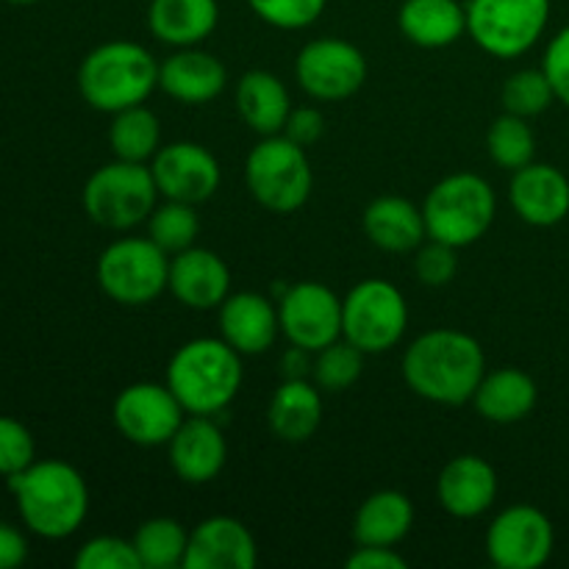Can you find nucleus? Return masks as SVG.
I'll list each match as a JSON object with an SVG mask.
<instances>
[{
	"label": "nucleus",
	"mask_w": 569,
	"mask_h": 569,
	"mask_svg": "<svg viewBox=\"0 0 569 569\" xmlns=\"http://www.w3.org/2000/svg\"><path fill=\"white\" fill-rule=\"evenodd\" d=\"M483 376L487 356L481 342L456 328H433L420 333L403 353L406 387L428 403H472Z\"/></svg>",
	"instance_id": "f257e3e1"
},
{
	"label": "nucleus",
	"mask_w": 569,
	"mask_h": 569,
	"mask_svg": "<svg viewBox=\"0 0 569 569\" xmlns=\"http://www.w3.org/2000/svg\"><path fill=\"white\" fill-rule=\"evenodd\" d=\"M28 531L42 539H67L89 515V487L81 472L61 459L33 461L6 478Z\"/></svg>",
	"instance_id": "f03ea898"
},
{
	"label": "nucleus",
	"mask_w": 569,
	"mask_h": 569,
	"mask_svg": "<svg viewBox=\"0 0 569 569\" xmlns=\"http://www.w3.org/2000/svg\"><path fill=\"white\" fill-rule=\"evenodd\" d=\"M242 359L222 337L192 339L172 353L164 383L187 415L214 417L242 389Z\"/></svg>",
	"instance_id": "7ed1b4c3"
},
{
	"label": "nucleus",
	"mask_w": 569,
	"mask_h": 569,
	"mask_svg": "<svg viewBox=\"0 0 569 569\" xmlns=\"http://www.w3.org/2000/svg\"><path fill=\"white\" fill-rule=\"evenodd\" d=\"M159 89V61L144 44L111 39L83 56L78 67V92L103 114L142 106Z\"/></svg>",
	"instance_id": "20e7f679"
},
{
	"label": "nucleus",
	"mask_w": 569,
	"mask_h": 569,
	"mask_svg": "<svg viewBox=\"0 0 569 569\" xmlns=\"http://www.w3.org/2000/svg\"><path fill=\"white\" fill-rule=\"evenodd\" d=\"M498 214V198L487 178L476 172H453L431 187L422 203L428 239L470 248L487 237Z\"/></svg>",
	"instance_id": "39448f33"
},
{
	"label": "nucleus",
	"mask_w": 569,
	"mask_h": 569,
	"mask_svg": "<svg viewBox=\"0 0 569 569\" xmlns=\"http://www.w3.org/2000/svg\"><path fill=\"white\" fill-rule=\"evenodd\" d=\"M244 181L259 206L272 214H292L311 198L315 172L306 148L295 144L283 133L261 137L244 161Z\"/></svg>",
	"instance_id": "423d86ee"
},
{
	"label": "nucleus",
	"mask_w": 569,
	"mask_h": 569,
	"mask_svg": "<svg viewBox=\"0 0 569 569\" xmlns=\"http://www.w3.org/2000/svg\"><path fill=\"white\" fill-rule=\"evenodd\" d=\"M81 200L89 220L100 228L128 231L148 222L150 211L159 206V187L148 164L114 159L87 178Z\"/></svg>",
	"instance_id": "0eeeda50"
},
{
	"label": "nucleus",
	"mask_w": 569,
	"mask_h": 569,
	"mask_svg": "<svg viewBox=\"0 0 569 569\" xmlns=\"http://www.w3.org/2000/svg\"><path fill=\"white\" fill-rule=\"evenodd\" d=\"M409 328V303L392 281L365 278L342 298V337L370 353L398 348Z\"/></svg>",
	"instance_id": "6e6552de"
},
{
	"label": "nucleus",
	"mask_w": 569,
	"mask_h": 569,
	"mask_svg": "<svg viewBox=\"0 0 569 569\" xmlns=\"http://www.w3.org/2000/svg\"><path fill=\"white\" fill-rule=\"evenodd\" d=\"M98 287L120 306H148L170 281V256L150 237H126L100 253Z\"/></svg>",
	"instance_id": "1a4fd4ad"
},
{
	"label": "nucleus",
	"mask_w": 569,
	"mask_h": 569,
	"mask_svg": "<svg viewBox=\"0 0 569 569\" xmlns=\"http://www.w3.org/2000/svg\"><path fill=\"white\" fill-rule=\"evenodd\" d=\"M550 0H470L467 33L495 59H517L542 39Z\"/></svg>",
	"instance_id": "9d476101"
},
{
	"label": "nucleus",
	"mask_w": 569,
	"mask_h": 569,
	"mask_svg": "<svg viewBox=\"0 0 569 569\" xmlns=\"http://www.w3.org/2000/svg\"><path fill=\"white\" fill-rule=\"evenodd\" d=\"M295 78L315 100H348L365 87L367 59L353 42L339 37L311 39L295 59Z\"/></svg>",
	"instance_id": "9b49d317"
},
{
	"label": "nucleus",
	"mask_w": 569,
	"mask_h": 569,
	"mask_svg": "<svg viewBox=\"0 0 569 569\" xmlns=\"http://www.w3.org/2000/svg\"><path fill=\"white\" fill-rule=\"evenodd\" d=\"M553 548V522L531 503L509 506L487 528V556L500 569H539L548 565Z\"/></svg>",
	"instance_id": "f8f14e48"
},
{
	"label": "nucleus",
	"mask_w": 569,
	"mask_h": 569,
	"mask_svg": "<svg viewBox=\"0 0 569 569\" xmlns=\"http://www.w3.org/2000/svg\"><path fill=\"white\" fill-rule=\"evenodd\" d=\"M281 333L309 353L342 339V298L320 281H300L278 300Z\"/></svg>",
	"instance_id": "ddd939ff"
},
{
	"label": "nucleus",
	"mask_w": 569,
	"mask_h": 569,
	"mask_svg": "<svg viewBox=\"0 0 569 569\" xmlns=\"http://www.w3.org/2000/svg\"><path fill=\"white\" fill-rule=\"evenodd\" d=\"M111 415H114L117 431L139 448L167 445L187 420V411L170 392V387L150 381H139L122 389Z\"/></svg>",
	"instance_id": "4468645a"
},
{
	"label": "nucleus",
	"mask_w": 569,
	"mask_h": 569,
	"mask_svg": "<svg viewBox=\"0 0 569 569\" xmlns=\"http://www.w3.org/2000/svg\"><path fill=\"white\" fill-rule=\"evenodd\" d=\"M150 172L164 200L200 206L220 189V161L198 142H170L150 159Z\"/></svg>",
	"instance_id": "2eb2a0df"
},
{
	"label": "nucleus",
	"mask_w": 569,
	"mask_h": 569,
	"mask_svg": "<svg viewBox=\"0 0 569 569\" xmlns=\"http://www.w3.org/2000/svg\"><path fill=\"white\" fill-rule=\"evenodd\" d=\"M259 565V548L237 517L217 515L189 531L183 569H253Z\"/></svg>",
	"instance_id": "dca6fc26"
},
{
	"label": "nucleus",
	"mask_w": 569,
	"mask_h": 569,
	"mask_svg": "<svg viewBox=\"0 0 569 569\" xmlns=\"http://www.w3.org/2000/svg\"><path fill=\"white\" fill-rule=\"evenodd\" d=\"M509 200L515 214L528 226H559L569 214V178L559 167L531 161L511 176Z\"/></svg>",
	"instance_id": "f3484780"
},
{
	"label": "nucleus",
	"mask_w": 569,
	"mask_h": 569,
	"mask_svg": "<svg viewBox=\"0 0 569 569\" xmlns=\"http://www.w3.org/2000/svg\"><path fill=\"white\" fill-rule=\"evenodd\" d=\"M167 289L181 306L194 311L220 309L231 295V270L209 248H187L170 256V281Z\"/></svg>",
	"instance_id": "a211bd4d"
},
{
	"label": "nucleus",
	"mask_w": 569,
	"mask_h": 569,
	"mask_svg": "<svg viewBox=\"0 0 569 569\" xmlns=\"http://www.w3.org/2000/svg\"><path fill=\"white\" fill-rule=\"evenodd\" d=\"M495 498H498V472L481 456H456L439 472L437 500L456 520H476L487 515Z\"/></svg>",
	"instance_id": "6ab92c4d"
},
{
	"label": "nucleus",
	"mask_w": 569,
	"mask_h": 569,
	"mask_svg": "<svg viewBox=\"0 0 569 569\" xmlns=\"http://www.w3.org/2000/svg\"><path fill=\"white\" fill-rule=\"evenodd\" d=\"M170 467L183 483H209L222 472L228 461V445L220 426L211 417L189 415L167 442Z\"/></svg>",
	"instance_id": "aec40b11"
},
{
	"label": "nucleus",
	"mask_w": 569,
	"mask_h": 569,
	"mask_svg": "<svg viewBox=\"0 0 569 569\" xmlns=\"http://www.w3.org/2000/svg\"><path fill=\"white\" fill-rule=\"evenodd\" d=\"M281 333L278 306L259 292L228 295L220 306V337L239 356H259L276 345Z\"/></svg>",
	"instance_id": "412c9836"
},
{
	"label": "nucleus",
	"mask_w": 569,
	"mask_h": 569,
	"mask_svg": "<svg viewBox=\"0 0 569 569\" xmlns=\"http://www.w3.org/2000/svg\"><path fill=\"white\" fill-rule=\"evenodd\" d=\"M226 64L200 48H178L159 64V89L178 103H211L226 89Z\"/></svg>",
	"instance_id": "4be33fe9"
},
{
	"label": "nucleus",
	"mask_w": 569,
	"mask_h": 569,
	"mask_svg": "<svg viewBox=\"0 0 569 569\" xmlns=\"http://www.w3.org/2000/svg\"><path fill=\"white\" fill-rule=\"evenodd\" d=\"M537 381L520 367H500L487 372L472 395L478 415L495 426H515L537 409Z\"/></svg>",
	"instance_id": "5701e85b"
},
{
	"label": "nucleus",
	"mask_w": 569,
	"mask_h": 569,
	"mask_svg": "<svg viewBox=\"0 0 569 569\" xmlns=\"http://www.w3.org/2000/svg\"><path fill=\"white\" fill-rule=\"evenodd\" d=\"M361 226L367 239L387 253H415L428 239L422 209L400 194H383L372 200L365 209Z\"/></svg>",
	"instance_id": "b1692460"
},
{
	"label": "nucleus",
	"mask_w": 569,
	"mask_h": 569,
	"mask_svg": "<svg viewBox=\"0 0 569 569\" xmlns=\"http://www.w3.org/2000/svg\"><path fill=\"white\" fill-rule=\"evenodd\" d=\"M322 422V395L306 378H283L267 406V426L281 442H309Z\"/></svg>",
	"instance_id": "393cba45"
},
{
	"label": "nucleus",
	"mask_w": 569,
	"mask_h": 569,
	"mask_svg": "<svg viewBox=\"0 0 569 569\" xmlns=\"http://www.w3.org/2000/svg\"><path fill=\"white\" fill-rule=\"evenodd\" d=\"M220 22L217 0H150L148 28L170 48H198Z\"/></svg>",
	"instance_id": "a878e982"
},
{
	"label": "nucleus",
	"mask_w": 569,
	"mask_h": 569,
	"mask_svg": "<svg viewBox=\"0 0 569 569\" xmlns=\"http://www.w3.org/2000/svg\"><path fill=\"white\" fill-rule=\"evenodd\" d=\"M398 26L417 48H450L467 33V6L459 0H403Z\"/></svg>",
	"instance_id": "bb28decb"
},
{
	"label": "nucleus",
	"mask_w": 569,
	"mask_h": 569,
	"mask_svg": "<svg viewBox=\"0 0 569 569\" xmlns=\"http://www.w3.org/2000/svg\"><path fill=\"white\" fill-rule=\"evenodd\" d=\"M237 111L250 131L259 137L281 133L292 111L289 89L276 72L250 70L237 83Z\"/></svg>",
	"instance_id": "cd10ccee"
},
{
	"label": "nucleus",
	"mask_w": 569,
	"mask_h": 569,
	"mask_svg": "<svg viewBox=\"0 0 569 569\" xmlns=\"http://www.w3.org/2000/svg\"><path fill=\"white\" fill-rule=\"evenodd\" d=\"M415 526V506L398 489H381L365 498L353 517L356 545L398 548Z\"/></svg>",
	"instance_id": "c85d7f7f"
},
{
	"label": "nucleus",
	"mask_w": 569,
	"mask_h": 569,
	"mask_svg": "<svg viewBox=\"0 0 569 569\" xmlns=\"http://www.w3.org/2000/svg\"><path fill=\"white\" fill-rule=\"evenodd\" d=\"M109 144L114 159L148 164L161 148L159 117L144 103L117 111L109 126Z\"/></svg>",
	"instance_id": "c756f323"
},
{
	"label": "nucleus",
	"mask_w": 569,
	"mask_h": 569,
	"mask_svg": "<svg viewBox=\"0 0 569 569\" xmlns=\"http://www.w3.org/2000/svg\"><path fill=\"white\" fill-rule=\"evenodd\" d=\"M131 542L142 569H176L187 559L189 531L172 517H153L137 528Z\"/></svg>",
	"instance_id": "7c9ffc66"
},
{
	"label": "nucleus",
	"mask_w": 569,
	"mask_h": 569,
	"mask_svg": "<svg viewBox=\"0 0 569 569\" xmlns=\"http://www.w3.org/2000/svg\"><path fill=\"white\" fill-rule=\"evenodd\" d=\"M487 150L492 161L503 170H520L531 164L537 156V137L533 128L528 126L526 117H517L503 111L487 131Z\"/></svg>",
	"instance_id": "2f4dec72"
},
{
	"label": "nucleus",
	"mask_w": 569,
	"mask_h": 569,
	"mask_svg": "<svg viewBox=\"0 0 569 569\" xmlns=\"http://www.w3.org/2000/svg\"><path fill=\"white\" fill-rule=\"evenodd\" d=\"M198 209L192 203H181V200H164L148 217V237L167 256H176L181 250L192 248L194 239H198Z\"/></svg>",
	"instance_id": "473e14b6"
},
{
	"label": "nucleus",
	"mask_w": 569,
	"mask_h": 569,
	"mask_svg": "<svg viewBox=\"0 0 569 569\" xmlns=\"http://www.w3.org/2000/svg\"><path fill=\"white\" fill-rule=\"evenodd\" d=\"M556 92H553V83L550 78L545 76V70H517L511 72L509 78L503 81V89H500V103H503V111L517 117H539L542 111H548L553 106Z\"/></svg>",
	"instance_id": "72a5a7b5"
},
{
	"label": "nucleus",
	"mask_w": 569,
	"mask_h": 569,
	"mask_svg": "<svg viewBox=\"0 0 569 569\" xmlns=\"http://www.w3.org/2000/svg\"><path fill=\"white\" fill-rule=\"evenodd\" d=\"M361 370H365V353L345 337L317 350V359L311 365V376L322 392H345L359 381Z\"/></svg>",
	"instance_id": "f704fd0d"
},
{
	"label": "nucleus",
	"mask_w": 569,
	"mask_h": 569,
	"mask_svg": "<svg viewBox=\"0 0 569 569\" xmlns=\"http://www.w3.org/2000/svg\"><path fill=\"white\" fill-rule=\"evenodd\" d=\"M326 3L328 0H248L261 22L281 31H303L315 26L326 11Z\"/></svg>",
	"instance_id": "c9c22d12"
},
{
	"label": "nucleus",
	"mask_w": 569,
	"mask_h": 569,
	"mask_svg": "<svg viewBox=\"0 0 569 569\" xmlns=\"http://www.w3.org/2000/svg\"><path fill=\"white\" fill-rule=\"evenodd\" d=\"M78 569H142L131 539L122 537H94L78 548Z\"/></svg>",
	"instance_id": "e433bc0d"
},
{
	"label": "nucleus",
	"mask_w": 569,
	"mask_h": 569,
	"mask_svg": "<svg viewBox=\"0 0 569 569\" xmlns=\"http://www.w3.org/2000/svg\"><path fill=\"white\" fill-rule=\"evenodd\" d=\"M37 461L31 431L14 417L0 415V476L11 478Z\"/></svg>",
	"instance_id": "4c0bfd02"
},
{
	"label": "nucleus",
	"mask_w": 569,
	"mask_h": 569,
	"mask_svg": "<svg viewBox=\"0 0 569 569\" xmlns=\"http://www.w3.org/2000/svg\"><path fill=\"white\" fill-rule=\"evenodd\" d=\"M456 250L459 248H453V244L426 239L415 250V276L426 287H448L456 278V272H459V256H456Z\"/></svg>",
	"instance_id": "58836bf2"
},
{
	"label": "nucleus",
	"mask_w": 569,
	"mask_h": 569,
	"mask_svg": "<svg viewBox=\"0 0 569 569\" xmlns=\"http://www.w3.org/2000/svg\"><path fill=\"white\" fill-rule=\"evenodd\" d=\"M545 76L553 83V92L559 103L569 109V26L561 28L553 39H550L548 50L542 59Z\"/></svg>",
	"instance_id": "ea45409f"
},
{
	"label": "nucleus",
	"mask_w": 569,
	"mask_h": 569,
	"mask_svg": "<svg viewBox=\"0 0 569 569\" xmlns=\"http://www.w3.org/2000/svg\"><path fill=\"white\" fill-rule=\"evenodd\" d=\"M281 133L292 139L295 144H300V148H311L326 133V117L315 106H300V109L289 111L287 126H283Z\"/></svg>",
	"instance_id": "a19ab883"
},
{
	"label": "nucleus",
	"mask_w": 569,
	"mask_h": 569,
	"mask_svg": "<svg viewBox=\"0 0 569 569\" xmlns=\"http://www.w3.org/2000/svg\"><path fill=\"white\" fill-rule=\"evenodd\" d=\"M345 567L350 569H406L409 561L395 548H381V545H359L348 556Z\"/></svg>",
	"instance_id": "79ce46f5"
},
{
	"label": "nucleus",
	"mask_w": 569,
	"mask_h": 569,
	"mask_svg": "<svg viewBox=\"0 0 569 569\" xmlns=\"http://www.w3.org/2000/svg\"><path fill=\"white\" fill-rule=\"evenodd\" d=\"M28 542L14 526L0 522V569H17L26 565Z\"/></svg>",
	"instance_id": "37998d69"
},
{
	"label": "nucleus",
	"mask_w": 569,
	"mask_h": 569,
	"mask_svg": "<svg viewBox=\"0 0 569 569\" xmlns=\"http://www.w3.org/2000/svg\"><path fill=\"white\" fill-rule=\"evenodd\" d=\"M281 367H283V378H306V376H309V370H311L309 350L295 348V345H292V350L283 356Z\"/></svg>",
	"instance_id": "c03bdc74"
},
{
	"label": "nucleus",
	"mask_w": 569,
	"mask_h": 569,
	"mask_svg": "<svg viewBox=\"0 0 569 569\" xmlns=\"http://www.w3.org/2000/svg\"><path fill=\"white\" fill-rule=\"evenodd\" d=\"M6 3H14V6H31V3H39V0H6Z\"/></svg>",
	"instance_id": "a18cd8bd"
}]
</instances>
